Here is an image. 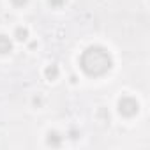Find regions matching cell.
Masks as SVG:
<instances>
[{
  "label": "cell",
  "instance_id": "obj_1",
  "mask_svg": "<svg viewBox=\"0 0 150 150\" xmlns=\"http://www.w3.org/2000/svg\"><path fill=\"white\" fill-rule=\"evenodd\" d=\"M80 65H81V69H83L85 74L96 78V76H103V74H106L111 69L113 60H111V55L104 48H101V46H90V48H87L81 53Z\"/></svg>",
  "mask_w": 150,
  "mask_h": 150
},
{
  "label": "cell",
  "instance_id": "obj_2",
  "mask_svg": "<svg viewBox=\"0 0 150 150\" xmlns=\"http://www.w3.org/2000/svg\"><path fill=\"white\" fill-rule=\"evenodd\" d=\"M138 110H139V104H138V101L134 97H127L125 96V97H122L118 101V111L124 117H134L138 113Z\"/></svg>",
  "mask_w": 150,
  "mask_h": 150
},
{
  "label": "cell",
  "instance_id": "obj_3",
  "mask_svg": "<svg viewBox=\"0 0 150 150\" xmlns=\"http://www.w3.org/2000/svg\"><path fill=\"white\" fill-rule=\"evenodd\" d=\"M13 50V42L7 35H0V55H6Z\"/></svg>",
  "mask_w": 150,
  "mask_h": 150
},
{
  "label": "cell",
  "instance_id": "obj_4",
  "mask_svg": "<svg viewBox=\"0 0 150 150\" xmlns=\"http://www.w3.org/2000/svg\"><path fill=\"white\" fill-rule=\"evenodd\" d=\"M48 145H51V146H60L62 145V136L58 134V132H50L48 134Z\"/></svg>",
  "mask_w": 150,
  "mask_h": 150
},
{
  "label": "cell",
  "instance_id": "obj_5",
  "mask_svg": "<svg viewBox=\"0 0 150 150\" xmlns=\"http://www.w3.org/2000/svg\"><path fill=\"white\" fill-rule=\"evenodd\" d=\"M44 74H46L48 80H55V78L58 76V67H57V65H48L46 71H44Z\"/></svg>",
  "mask_w": 150,
  "mask_h": 150
},
{
  "label": "cell",
  "instance_id": "obj_6",
  "mask_svg": "<svg viewBox=\"0 0 150 150\" xmlns=\"http://www.w3.org/2000/svg\"><path fill=\"white\" fill-rule=\"evenodd\" d=\"M14 37H16L18 41H25V39L28 37V30H27V28H23V27H18V28H16V32H14Z\"/></svg>",
  "mask_w": 150,
  "mask_h": 150
},
{
  "label": "cell",
  "instance_id": "obj_7",
  "mask_svg": "<svg viewBox=\"0 0 150 150\" xmlns=\"http://www.w3.org/2000/svg\"><path fill=\"white\" fill-rule=\"evenodd\" d=\"M48 2H50L51 7H62L65 4V0H48Z\"/></svg>",
  "mask_w": 150,
  "mask_h": 150
},
{
  "label": "cell",
  "instance_id": "obj_8",
  "mask_svg": "<svg viewBox=\"0 0 150 150\" xmlns=\"http://www.w3.org/2000/svg\"><path fill=\"white\" fill-rule=\"evenodd\" d=\"M11 2H13L16 7H23V6H27V4H28V0H11Z\"/></svg>",
  "mask_w": 150,
  "mask_h": 150
}]
</instances>
